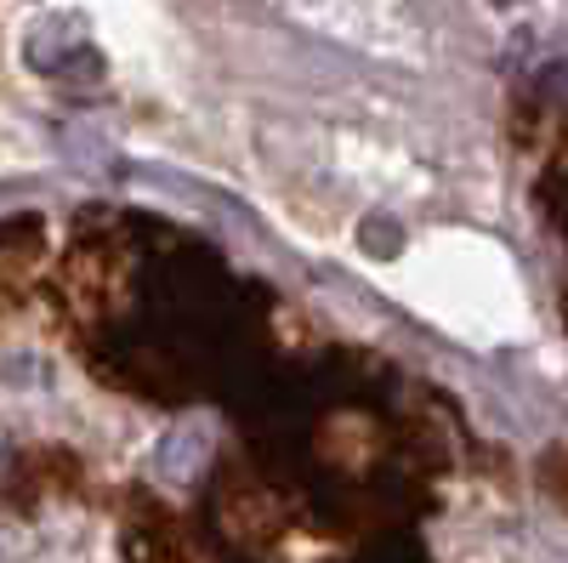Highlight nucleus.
Here are the masks:
<instances>
[{"label": "nucleus", "mask_w": 568, "mask_h": 563, "mask_svg": "<svg viewBox=\"0 0 568 563\" xmlns=\"http://www.w3.org/2000/svg\"><path fill=\"white\" fill-rule=\"evenodd\" d=\"M29 63L40 74H74V69H98L91 58V34L80 18H40L29 29Z\"/></svg>", "instance_id": "1"}]
</instances>
